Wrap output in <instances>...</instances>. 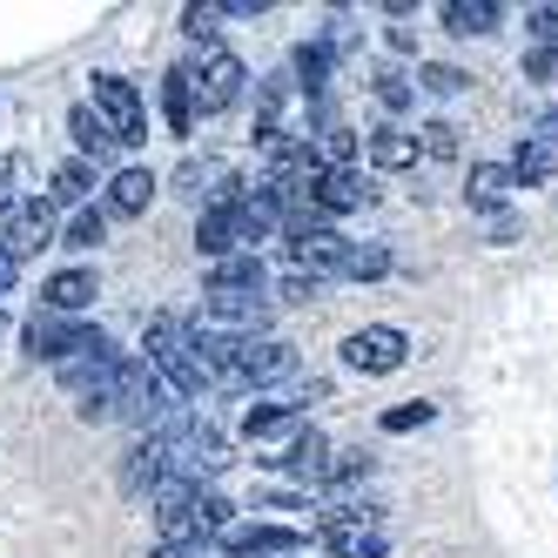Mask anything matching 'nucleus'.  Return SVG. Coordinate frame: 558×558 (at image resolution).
Returning <instances> with one entry per match:
<instances>
[{
    "mask_svg": "<svg viewBox=\"0 0 558 558\" xmlns=\"http://www.w3.org/2000/svg\"><path fill=\"white\" fill-rule=\"evenodd\" d=\"M182 74H189V108L195 114H229L235 101H243V82H250V68L229 48H203Z\"/></svg>",
    "mask_w": 558,
    "mask_h": 558,
    "instance_id": "obj_6",
    "label": "nucleus"
},
{
    "mask_svg": "<svg viewBox=\"0 0 558 558\" xmlns=\"http://www.w3.org/2000/svg\"><path fill=\"white\" fill-rule=\"evenodd\" d=\"M310 538L296 525H269V518H250V525H229L222 532V551L229 558H296Z\"/></svg>",
    "mask_w": 558,
    "mask_h": 558,
    "instance_id": "obj_11",
    "label": "nucleus"
},
{
    "mask_svg": "<svg viewBox=\"0 0 558 558\" xmlns=\"http://www.w3.org/2000/svg\"><path fill=\"white\" fill-rule=\"evenodd\" d=\"M417 155L451 162V155H458V129H451V122H424V129H417Z\"/></svg>",
    "mask_w": 558,
    "mask_h": 558,
    "instance_id": "obj_37",
    "label": "nucleus"
},
{
    "mask_svg": "<svg viewBox=\"0 0 558 558\" xmlns=\"http://www.w3.org/2000/svg\"><path fill=\"white\" fill-rule=\"evenodd\" d=\"M0 337H8V316H0Z\"/></svg>",
    "mask_w": 558,
    "mask_h": 558,
    "instance_id": "obj_47",
    "label": "nucleus"
},
{
    "mask_svg": "<svg viewBox=\"0 0 558 558\" xmlns=\"http://www.w3.org/2000/svg\"><path fill=\"white\" fill-rule=\"evenodd\" d=\"M195 250H203L209 263H222V256H256L250 250V229H243V203L203 209V222H195Z\"/></svg>",
    "mask_w": 558,
    "mask_h": 558,
    "instance_id": "obj_12",
    "label": "nucleus"
},
{
    "mask_svg": "<svg viewBox=\"0 0 558 558\" xmlns=\"http://www.w3.org/2000/svg\"><path fill=\"white\" fill-rule=\"evenodd\" d=\"M437 21H445L451 34H492V27L505 21V8H498V0H445V8H437Z\"/></svg>",
    "mask_w": 558,
    "mask_h": 558,
    "instance_id": "obj_25",
    "label": "nucleus"
},
{
    "mask_svg": "<svg viewBox=\"0 0 558 558\" xmlns=\"http://www.w3.org/2000/svg\"><path fill=\"white\" fill-rule=\"evenodd\" d=\"M88 108H95V122L108 129V142H114V148H135V142H148V108H142L135 82H122V74H95V95H88Z\"/></svg>",
    "mask_w": 558,
    "mask_h": 558,
    "instance_id": "obj_7",
    "label": "nucleus"
},
{
    "mask_svg": "<svg viewBox=\"0 0 558 558\" xmlns=\"http://www.w3.org/2000/svg\"><path fill=\"white\" fill-rule=\"evenodd\" d=\"M511 182L518 189H538V182H558V135H518L511 148Z\"/></svg>",
    "mask_w": 558,
    "mask_h": 558,
    "instance_id": "obj_17",
    "label": "nucleus"
},
{
    "mask_svg": "<svg viewBox=\"0 0 558 558\" xmlns=\"http://www.w3.org/2000/svg\"><path fill=\"white\" fill-rule=\"evenodd\" d=\"M88 189H95V169L82 162V155H68V162L48 175V209H88Z\"/></svg>",
    "mask_w": 558,
    "mask_h": 558,
    "instance_id": "obj_23",
    "label": "nucleus"
},
{
    "mask_svg": "<svg viewBox=\"0 0 558 558\" xmlns=\"http://www.w3.org/2000/svg\"><path fill=\"white\" fill-rule=\"evenodd\" d=\"M68 135H74V148H82V162H88V169H101L108 155H114V142H108V129L95 122V108H88V101L68 114Z\"/></svg>",
    "mask_w": 558,
    "mask_h": 558,
    "instance_id": "obj_28",
    "label": "nucleus"
},
{
    "mask_svg": "<svg viewBox=\"0 0 558 558\" xmlns=\"http://www.w3.org/2000/svg\"><path fill=\"white\" fill-rule=\"evenodd\" d=\"M296 430H303V411H296V404H250V411H243V437H250V445L296 437Z\"/></svg>",
    "mask_w": 558,
    "mask_h": 558,
    "instance_id": "obj_22",
    "label": "nucleus"
},
{
    "mask_svg": "<svg viewBox=\"0 0 558 558\" xmlns=\"http://www.w3.org/2000/svg\"><path fill=\"white\" fill-rule=\"evenodd\" d=\"M216 14H229V21H256V14H269V0H229V8H216Z\"/></svg>",
    "mask_w": 558,
    "mask_h": 558,
    "instance_id": "obj_43",
    "label": "nucleus"
},
{
    "mask_svg": "<svg viewBox=\"0 0 558 558\" xmlns=\"http://www.w3.org/2000/svg\"><path fill=\"white\" fill-rule=\"evenodd\" d=\"M525 27H532V48H558V0H538Z\"/></svg>",
    "mask_w": 558,
    "mask_h": 558,
    "instance_id": "obj_38",
    "label": "nucleus"
},
{
    "mask_svg": "<svg viewBox=\"0 0 558 558\" xmlns=\"http://www.w3.org/2000/svg\"><path fill=\"white\" fill-rule=\"evenodd\" d=\"M54 243V209L34 195V203H21L14 216H8V229H0V250H8L14 263H27V256H41Z\"/></svg>",
    "mask_w": 558,
    "mask_h": 558,
    "instance_id": "obj_14",
    "label": "nucleus"
},
{
    "mask_svg": "<svg viewBox=\"0 0 558 558\" xmlns=\"http://www.w3.org/2000/svg\"><path fill=\"white\" fill-rule=\"evenodd\" d=\"M316 290H324V283H316V276H303V269H283V276H276V296H283V303H310Z\"/></svg>",
    "mask_w": 558,
    "mask_h": 558,
    "instance_id": "obj_40",
    "label": "nucleus"
},
{
    "mask_svg": "<svg viewBox=\"0 0 558 558\" xmlns=\"http://www.w3.org/2000/svg\"><path fill=\"white\" fill-rule=\"evenodd\" d=\"M371 471H377V458L364 445H356V451H330V477H324V485H356V477H371Z\"/></svg>",
    "mask_w": 558,
    "mask_h": 558,
    "instance_id": "obj_35",
    "label": "nucleus"
},
{
    "mask_svg": "<svg viewBox=\"0 0 558 558\" xmlns=\"http://www.w3.org/2000/svg\"><path fill=\"white\" fill-rule=\"evenodd\" d=\"M108 417L135 424L142 437H162L182 417V404H175V390L155 377L142 356H122V371H114V397H108Z\"/></svg>",
    "mask_w": 558,
    "mask_h": 558,
    "instance_id": "obj_3",
    "label": "nucleus"
},
{
    "mask_svg": "<svg viewBox=\"0 0 558 558\" xmlns=\"http://www.w3.org/2000/svg\"><path fill=\"white\" fill-rule=\"evenodd\" d=\"M162 485H169V458H162V437H135V445L122 451V492H135V498L148 492V498H155Z\"/></svg>",
    "mask_w": 558,
    "mask_h": 558,
    "instance_id": "obj_16",
    "label": "nucleus"
},
{
    "mask_svg": "<svg viewBox=\"0 0 558 558\" xmlns=\"http://www.w3.org/2000/svg\"><path fill=\"white\" fill-rule=\"evenodd\" d=\"M511 189H518V182H511V169H505V162H477V169H471V189H464V195H471V209L498 216Z\"/></svg>",
    "mask_w": 558,
    "mask_h": 558,
    "instance_id": "obj_27",
    "label": "nucleus"
},
{
    "mask_svg": "<svg viewBox=\"0 0 558 558\" xmlns=\"http://www.w3.org/2000/svg\"><path fill=\"white\" fill-rule=\"evenodd\" d=\"M155 169H114L108 175V203H101V216H142L148 203H155Z\"/></svg>",
    "mask_w": 558,
    "mask_h": 558,
    "instance_id": "obj_20",
    "label": "nucleus"
},
{
    "mask_svg": "<svg viewBox=\"0 0 558 558\" xmlns=\"http://www.w3.org/2000/svg\"><path fill=\"white\" fill-rule=\"evenodd\" d=\"M310 203H316V216H350V209H364L371 203V182L364 175H356V169H324V175H316L310 182Z\"/></svg>",
    "mask_w": 558,
    "mask_h": 558,
    "instance_id": "obj_15",
    "label": "nucleus"
},
{
    "mask_svg": "<svg viewBox=\"0 0 558 558\" xmlns=\"http://www.w3.org/2000/svg\"><path fill=\"white\" fill-rule=\"evenodd\" d=\"M54 235H61V250H95L101 235H108V216L101 209H74L68 229H54Z\"/></svg>",
    "mask_w": 558,
    "mask_h": 558,
    "instance_id": "obj_33",
    "label": "nucleus"
},
{
    "mask_svg": "<svg viewBox=\"0 0 558 558\" xmlns=\"http://www.w3.org/2000/svg\"><path fill=\"white\" fill-rule=\"evenodd\" d=\"M377 101H384L390 114H404V108L417 101V88H411V74H397V68H384V74H377Z\"/></svg>",
    "mask_w": 558,
    "mask_h": 558,
    "instance_id": "obj_36",
    "label": "nucleus"
},
{
    "mask_svg": "<svg viewBox=\"0 0 558 558\" xmlns=\"http://www.w3.org/2000/svg\"><path fill=\"white\" fill-rule=\"evenodd\" d=\"M209 290L216 296H263L269 269H263V256H222V263H209Z\"/></svg>",
    "mask_w": 558,
    "mask_h": 558,
    "instance_id": "obj_21",
    "label": "nucleus"
},
{
    "mask_svg": "<svg viewBox=\"0 0 558 558\" xmlns=\"http://www.w3.org/2000/svg\"><path fill=\"white\" fill-rule=\"evenodd\" d=\"M14 283H21V263H14L8 250H0V303H8V296H14Z\"/></svg>",
    "mask_w": 558,
    "mask_h": 558,
    "instance_id": "obj_44",
    "label": "nucleus"
},
{
    "mask_svg": "<svg viewBox=\"0 0 558 558\" xmlns=\"http://www.w3.org/2000/svg\"><path fill=\"white\" fill-rule=\"evenodd\" d=\"M148 558H203V551H182V545H155Z\"/></svg>",
    "mask_w": 558,
    "mask_h": 558,
    "instance_id": "obj_46",
    "label": "nucleus"
},
{
    "mask_svg": "<svg viewBox=\"0 0 558 558\" xmlns=\"http://www.w3.org/2000/svg\"><path fill=\"white\" fill-rule=\"evenodd\" d=\"M27 182H34V162L14 148V155H0V216H14L21 203H34L27 195Z\"/></svg>",
    "mask_w": 558,
    "mask_h": 558,
    "instance_id": "obj_30",
    "label": "nucleus"
},
{
    "mask_svg": "<svg viewBox=\"0 0 558 558\" xmlns=\"http://www.w3.org/2000/svg\"><path fill=\"white\" fill-rule=\"evenodd\" d=\"M492 235H498V243H511V235H518V216H511V209H498V216H492Z\"/></svg>",
    "mask_w": 558,
    "mask_h": 558,
    "instance_id": "obj_45",
    "label": "nucleus"
},
{
    "mask_svg": "<svg viewBox=\"0 0 558 558\" xmlns=\"http://www.w3.org/2000/svg\"><path fill=\"white\" fill-rule=\"evenodd\" d=\"M155 525H162V545H182V551H203L209 538H222L235 525V505L203 492V485H182L169 477L162 492H155Z\"/></svg>",
    "mask_w": 558,
    "mask_h": 558,
    "instance_id": "obj_1",
    "label": "nucleus"
},
{
    "mask_svg": "<svg viewBox=\"0 0 558 558\" xmlns=\"http://www.w3.org/2000/svg\"><path fill=\"white\" fill-rule=\"evenodd\" d=\"M283 243H290V269L316 276V283L343 276V250H350V235H337V229H303V235H283Z\"/></svg>",
    "mask_w": 558,
    "mask_h": 558,
    "instance_id": "obj_13",
    "label": "nucleus"
},
{
    "mask_svg": "<svg viewBox=\"0 0 558 558\" xmlns=\"http://www.w3.org/2000/svg\"><path fill=\"white\" fill-rule=\"evenodd\" d=\"M316 538H324V551H337V558H384L390 551V538L371 532V525H324Z\"/></svg>",
    "mask_w": 558,
    "mask_h": 558,
    "instance_id": "obj_24",
    "label": "nucleus"
},
{
    "mask_svg": "<svg viewBox=\"0 0 558 558\" xmlns=\"http://www.w3.org/2000/svg\"><path fill=\"white\" fill-rule=\"evenodd\" d=\"M417 88L437 95V101H451V95L471 88V74H464V68H445V61H430V68H417Z\"/></svg>",
    "mask_w": 558,
    "mask_h": 558,
    "instance_id": "obj_34",
    "label": "nucleus"
},
{
    "mask_svg": "<svg viewBox=\"0 0 558 558\" xmlns=\"http://www.w3.org/2000/svg\"><path fill=\"white\" fill-rule=\"evenodd\" d=\"M296 371V350L283 343V337H250V343H235V356H229V390H263V384H283Z\"/></svg>",
    "mask_w": 558,
    "mask_h": 558,
    "instance_id": "obj_9",
    "label": "nucleus"
},
{
    "mask_svg": "<svg viewBox=\"0 0 558 558\" xmlns=\"http://www.w3.org/2000/svg\"><path fill=\"white\" fill-rule=\"evenodd\" d=\"M437 417V404H397V411H384V430H424Z\"/></svg>",
    "mask_w": 558,
    "mask_h": 558,
    "instance_id": "obj_41",
    "label": "nucleus"
},
{
    "mask_svg": "<svg viewBox=\"0 0 558 558\" xmlns=\"http://www.w3.org/2000/svg\"><path fill=\"white\" fill-rule=\"evenodd\" d=\"M162 108H169V129H175V135H189V129H195V108H189V74H182V68H169V74H162Z\"/></svg>",
    "mask_w": 558,
    "mask_h": 558,
    "instance_id": "obj_32",
    "label": "nucleus"
},
{
    "mask_svg": "<svg viewBox=\"0 0 558 558\" xmlns=\"http://www.w3.org/2000/svg\"><path fill=\"white\" fill-rule=\"evenodd\" d=\"M525 82H538V88H558V48H525Z\"/></svg>",
    "mask_w": 558,
    "mask_h": 558,
    "instance_id": "obj_39",
    "label": "nucleus"
},
{
    "mask_svg": "<svg viewBox=\"0 0 558 558\" xmlns=\"http://www.w3.org/2000/svg\"><path fill=\"white\" fill-rule=\"evenodd\" d=\"M101 350H114L95 324H82V316H34V324H27V356H34V364H82V356H101Z\"/></svg>",
    "mask_w": 558,
    "mask_h": 558,
    "instance_id": "obj_5",
    "label": "nucleus"
},
{
    "mask_svg": "<svg viewBox=\"0 0 558 558\" xmlns=\"http://www.w3.org/2000/svg\"><path fill=\"white\" fill-rule=\"evenodd\" d=\"M377 276H390V250L384 243H350L343 250V283H377Z\"/></svg>",
    "mask_w": 558,
    "mask_h": 558,
    "instance_id": "obj_31",
    "label": "nucleus"
},
{
    "mask_svg": "<svg viewBox=\"0 0 558 558\" xmlns=\"http://www.w3.org/2000/svg\"><path fill=\"white\" fill-rule=\"evenodd\" d=\"M371 162H377V169H411V162H417V135L397 129V122L371 129Z\"/></svg>",
    "mask_w": 558,
    "mask_h": 558,
    "instance_id": "obj_29",
    "label": "nucleus"
},
{
    "mask_svg": "<svg viewBox=\"0 0 558 558\" xmlns=\"http://www.w3.org/2000/svg\"><path fill=\"white\" fill-rule=\"evenodd\" d=\"M142 364L162 377L169 390H175V404L182 397H203L209 390V377H203V364H195V337H189V316H169V310H155L148 316V330H142Z\"/></svg>",
    "mask_w": 558,
    "mask_h": 558,
    "instance_id": "obj_2",
    "label": "nucleus"
},
{
    "mask_svg": "<svg viewBox=\"0 0 558 558\" xmlns=\"http://www.w3.org/2000/svg\"><path fill=\"white\" fill-rule=\"evenodd\" d=\"M162 458H169V477H182V485H203V477H216L229 464V437L203 417V411H182L169 430H162Z\"/></svg>",
    "mask_w": 558,
    "mask_h": 558,
    "instance_id": "obj_4",
    "label": "nucleus"
},
{
    "mask_svg": "<svg viewBox=\"0 0 558 558\" xmlns=\"http://www.w3.org/2000/svg\"><path fill=\"white\" fill-rule=\"evenodd\" d=\"M216 21H222L216 8H182V34H189V41H209L216 48Z\"/></svg>",
    "mask_w": 558,
    "mask_h": 558,
    "instance_id": "obj_42",
    "label": "nucleus"
},
{
    "mask_svg": "<svg viewBox=\"0 0 558 558\" xmlns=\"http://www.w3.org/2000/svg\"><path fill=\"white\" fill-rule=\"evenodd\" d=\"M195 330H209V337H229V343H250V337H269V296H203L189 316Z\"/></svg>",
    "mask_w": 558,
    "mask_h": 558,
    "instance_id": "obj_8",
    "label": "nucleus"
},
{
    "mask_svg": "<svg viewBox=\"0 0 558 558\" xmlns=\"http://www.w3.org/2000/svg\"><path fill=\"white\" fill-rule=\"evenodd\" d=\"M95 296H101L95 269H54L48 283H41V303H48V316H82Z\"/></svg>",
    "mask_w": 558,
    "mask_h": 558,
    "instance_id": "obj_18",
    "label": "nucleus"
},
{
    "mask_svg": "<svg viewBox=\"0 0 558 558\" xmlns=\"http://www.w3.org/2000/svg\"><path fill=\"white\" fill-rule=\"evenodd\" d=\"M343 364H350L356 377H390V371L411 364V337L397 330V324H364V330L343 343Z\"/></svg>",
    "mask_w": 558,
    "mask_h": 558,
    "instance_id": "obj_10",
    "label": "nucleus"
},
{
    "mask_svg": "<svg viewBox=\"0 0 558 558\" xmlns=\"http://www.w3.org/2000/svg\"><path fill=\"white\" fill-rule=\"evenodd\" d=\"M276 471H290V477H303V485H324V477H330V445H324V430H296L290 437V451L283 458H269Z\"/></svg>",
    "mask_w": 558,
    "mask_h": 558,
    "instance_id": "obj_19",
    "label": "nucleus"
},
{
    "mask_svg": "<svg viewBox=\"0 0 558 558\" xmlns=\"http://www.w3.org/2000/svg\"><path fill=\"white\" fill-rule=\"evenodd\" d=\"M296 95H303L310 108L330 95V48H324V41H303V48H296Z\"/></svg>",
    "mask_w": 558,
    "mask_h": 558,
    "instance_id": "obj_26",
    "label": "nucleus"
}]
</instances>
